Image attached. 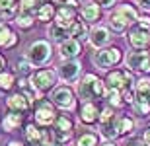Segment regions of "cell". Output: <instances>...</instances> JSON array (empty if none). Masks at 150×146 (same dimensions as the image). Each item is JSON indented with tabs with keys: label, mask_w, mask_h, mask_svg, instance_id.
<instances>
[{
	"label": "cell",
	"mask_w": 150,
	"mask_h": 146,
	"mask_svg": "<svg viewBox=\"0 0 150 146\" xmlns=\"http://www.w3.org/2000/svg\"><path fill=\"white\" fill-rule=\"evenodd\" d=\"M76 94L82 101L101 99V97H105V94H107V84L100 76H96V74H84L82 78L78 80Z\"/></svg>",
	"instance_id": "cell-1"
},
{
	"label": "cell",
	"mask_w": 150,
	"mask_h": 146,
	"mask_svg": "<svg viewBox=\"0 0 150 146\" xmlns=\"http://www.w3.org/2000/svg\"><path fill=\"white\" fill-rule=\"evenodd\" d=\"M139 20V12L133 4H121L117 6V10L109 16V28L113 33H123L131 25H134Z\"/></svg>",
	"instance_id": "cell-2"
},
{
	"label": "cell",
	"mask_w": 150,
	"mask_h": 146,
	"mask_svg": "<svg viewBox=\"0 0 150 146\" xmlns=\"http://www.w3.org/2000/svg\"><path fill=\"white\" fill-rule=\"evenodd\" d=\"M123 61V51L119 47H103V49H96V53L92 55V62L96 64V68L100 70H109V68L117 66Z\"/></svg>",
	"instance_id": "cell-3"
},
{
	"label": "cell",
	"mask_w": 150,
	"mask_h": 146,
	"mask_svg": "<svg viewBox=\"0 0 150 146\" xmlns=\"http://www.w3.org/2000/svg\"><path fill=\"white\" fill-rule=\"evenodd\" d=\"M51 55H53V47H51L49 41H45V39L33 41V43L28 47V51H25V59H28L33 66H43L45 62H49Z\"/></svg>",
	"instance_id": "cell-4"
},
{
	"label": "cell",
	"mask_w": 150,
	"mask_h": 146,
	"mask_svg": "<svg viewBox=\"0 0 150 146\" xmlns=\"http://www.w3.org/2000/svg\"><path fill=\"white\" fill-rule=\"evenodd\" d=\"M57 80H59V72L53 70V68H39L35 70L31 76H29V82L37 92L45 94V92H51L53 88H57Z\"/></svg>",
	"instance_id": "cell-5"
},
{
	"label": "cell",
	"mask_w": 150,
	"mask_h": 146,
	"mask_svg": "<svg viewBox=\"0 0 150 146\" xmlns=\"http://www.w3.org/2000/svg\"><path fill=\"white\" fill-rule=\"evenodd\" d=\"M115 107L107 105L101 109L100 113V121H98V125H100V135L103 136V138H107V140H113V138H117V119H119V115H115V111H113Z\"/></svg>",
	"instance_id": "cell-6"
},
{
	"label": "cell",
	"mask_w": 150,
	"mask_h": 146,
	"mask_svg": "<svg viewBox=\"0 0 150 146\" xmlns=\"http://www.w3.org/2000/svg\"><path fill=\"white\" fill-rule=\"evenodd\" d=\"M105 84L111 90H119V92H127L133 90L134 86V78H133V70H109L105 76Z\"/></svg>",
	"instance_id": "cell-7"
},
{
	"label": "cell",
	"mask_w": 150,
	"mask_h": 146,
	"mask_svg": "<svg viewBox=\"0 0 150 146\" xmlns=\"http://www.w3.org/2000/svg\"><path fill=\"white\" fill-rule=\"evenodd\" d=\"M49 99L53 101L59 109H64V111L76 109V94H74L68 86H57V88H53Z\"/></svg>",
	"instance_id": "cell-8"
},
{
	"label": "cell",
	"mask_w": 150,
	"mask_h": 146,
	"mask_svg": "<svg viewBox=\"0 0 150 146\" xmlns=\"http://www.w3.org/2000/svg\"><path fill=\"white\" fill-rule=\"evenodd\" d=\"M55 103L51 99H41L37 101V105H35V111H33V117H35V123L39 125V127H53V123H55V119L59 117L55 111Z\"/></svg>",
	"instance_id": "cell-9"
},
{
	"label": "cell",
	"mask_w": 150,
	"mask_h": 146,
	"mask_svg": "<svg viewBox=\"0 0 150 146\" xmlns=\"http://www.w3.org/2000/svg\"><path fill=\"white\" fill-rule=\"evenodd\" d=\"M53 140L55 142H61V144H67L70 138H72V133H74V123L72 119L67 117V115H59L53 123Z\"/></svg>",
	"instance_id": "cell-10"
},
{
	"label": "cell",
	"mask_w": 150,
	"mask_h": 146,
	"mask_svg": "<svg viewBox=\"0 0 150 146\" xmlns=\"http://www.w3.org/2000/svg\"><path fill=\"white\" fill-rule=\"evenodd\" d=\"M127 43L137 51H144L150 47V29H144L140 25H131L127 33Z\"/></svg>",
	"instance_id": "cell-11"
},
{
	"label": "cell",
	"mask_w": 150,
	"mask_h": 146,
	"mask_svg": "<svg viewBox=\"0 0 150 146\" xmlns=\"http://www.w3.org/2000/svg\"><path fill=\"white\" fill-rule=\"evenodd\" d=\"M125 64L129 70H139V72L150 74V53L146 51H134L125 56Z\"/></svg>",
	"instance_id": "cell-12"
},
{
	"label": "cell",
	"mask_w": 150,
	"mask_h": 146,
	"mask_svg": "<svg viewBox=\"0 0 150 146\" xmlns=\"http://www.w3.org/2000/svg\"><path fill=\"white\" fill-rule=\"evenodd\" d=\"M59 78L64 82V84H74L80 80V74H82V64L78 61H64L59 66Z\"/></svg>",
	"instance_id": "cell-13"
},
{
	"label": "cell",
	"mask_w": 150,
	"mask_h": 146,
	"mask_svg": "<svg viewBox=\"0 0 150 146\" xmlns=\"http://www.w3.org/2000/svg\"><path fill=\"white\" fill-rule=\"evenodd\" d=\"M88 41L94 49H103L111 43V31L105 25H94L88 33Z\"/></svg>",
	"instance_id": "cell-14"
},
{
	"label": "cell",
	"mask_w": 150,
	"mask_h": 146,
	"mask_svg": "<svg viewBox=\"0 0 150 146\" xmlns=\"http://www.w3.org/2000/svg\"><path fill=\"white\" fill-rule=\"evenodd\" d=\"M78 20V12L74 6H67V4H59L57 6V16L53 22L62 25V28L68 29V33H70V25Z\"/></svg>",
	"instance_id": "cell-15"
},
{
	"label": "cell",
	"mask_w": 150,
	"mask_h": 146,
	"mask_svg": "<svg viewBox=\"0 0 150 146\" xmlns=\"http://www.w3.org/2000/svg\"><path fill=\"white\" fill-rule=\"evenodd\" d=\"M59 55L62 61H76L82 55V43L74 37H68L67 41L59 43Z\"/></svg>",
	"instance_id": "cell-16"
},
{
	"label": "cell",
	"mask_w": 150,
	"mask_h": 146,
	"mask_svg": "<svg viewBox=\"0 0 150 146\" xmlns=\"http://www.w3.org/2000/svg\"><path fill=\"white\" fill-rule=\"evenodd\" d=\"M6 107L10 111H18V113H25L31 107V99H29L23 92H16V94H10L6 97Z\"/></svg>",
	"instance_id": "cell-17"
},
{
	"label": "cell",
	"mask_w": 150,
	"mask_h": 146,
	"mask_svg": "<svg viewBox=\"0 0 150 146\" xmlns=\"http://www.w3.org/2000/svg\"><path fill=\"white\" fill-rule=\"evenodd\" d=\"M100 113H101V109L96 105L94 101H84L78 115H80V121L84 125H94L100 121Z\"/></svg>",
	"instance_id": "cell-18"
},
{
	"label": "cell",
	"mask_w": 150,
	"mask_h": 146,
	"mask_svg": "<svg viewBox=\"0 0 150 146\" xmlns=\"http://www.w3.org/2000/svg\"><path fill=\"white\" fill-rule=\"evenodd\" d=\"M80 18H82L86 23H94L101 18V6L98 2H84L82 8H80Z\"/></svg>",
	"instance_id": "cell-19"
},
{
	"label": "cell",
	"mask_w": 150,
	"mask_h": 146,
	"mask_svg": "<svg viewBox=\"0 0 150 146\" xmlns=\"http://www.w3.org/2000/svg\"><path fill=\"white\" fill-rule=\"evenodd\" d=\"M0 125H2V130H4V133H14V130H18L23 125V113L10 111V109H8V113L4 115V119H2Z\"/></svg>",
	"instance_id": "cell-20"
},
{
	"label": "cell",
	"mask_w": 150,
	"mask_h": 146,
	"mask_svg": "<svg viewBox=\"0 0 150 146\" xmlns=\"http://www.w3.org/2000/svg\"><path fill=\"white\" fill-rule=\"evenodd\" d=\"M18 45V35L6 22H0V49H14Z\"/></svg>",
	"instance_id": "cell-21"
},
{
	"label": "cell",
	"mask_w": 150,
	"mask_h": 146,
	"mask_svg": "<svg viewBox=\"0 0 150 146\" xmlns=\"http://www.w3.org/2000/svg\"><path fill=\"white\" fill-rule=\"evenodd\" d=\"M55 16H57V4L51 2V0H45L43 4L39 6V10L35 12V18H37V22H41V23L53 22Z\"/></svg>",
	"instance_id": "cell-22"
},
{
	"label": "cell",
	"mask_w": 150,
	"mask_h": 146,
	"mask_svg": "<svg viewBox=\"0 0 150 146\" xmlns=\"http://www.w3.org/2000/svg\"><path fill=\"white\" fill-rule=\"evenodd\" d=\"M134 101H150V78H139L133 86Z\"/></svg>",
	"instance_id": "cell-23"
},
{
	"label": "cell",
	"mask_w": 150,
	"mask_h": 146,
	"mask_svg": "<svg viewBox=\"0 0 150 146\" xmlns=\"http://www.w3.org/2000/svg\"><path fill=\"white\" fill-rule=\"evenodd\" d=\"M35 22H37L35 14H31V12H22V10L18 12L16 20H14V23H16L22 31H29V29H33Z\"/></svg>",
	"instance_id": "cell-24"
},
{
	"label": "cell",
	"mask_w": 150,
	"mask_h": 146,
	"mask_svg": "<svg viewBox=\"0 0 150 146\" xmlns=\"http://www.w3.org/2000/svg\"><path fill=\"white\" fill-rule=\"evenodd\" d=\"M133 130H134L133 117H129V115H119V119H117V135L127 136V135H131Z\"/></svg>",
	"instance_id": "cell-25"
},
{
	"label": "cell",
	"mask_w": 150,
	"mask_h": 146,
	"mask_svg": "<svg viewBox=\"0 0 150 146\" xmlns=\"http://www.w3.org/2000/svg\"><path fill=\"white\" fill-rule=\"evenodd\" d=\"M88 25H86V22L84 20H76V22L70 25V37H74V39L78 41H84L86 37H88Z\"/></svg>",
	"instance_id": "cell-26"
},
{
	"label": "cell",
	"mask_w": 150,
	"mask_h": 146,
	"mask_svg": "<svg viewBox=\"0 0 150 146\" xmlns=\"http://www.w3.org/2000/svg\"><path fill=\"white\" fill-rule=\"evenodd\" d=\"M49 37L53 41H57V43H62V41H67L68 37H70V33H68L67 28H62V25H59V23H51L49 28Z\"/></svg>",
	"instance_id": "cell-27"
},
{
	"label": "cell",
	"mask_w": 150,
	"mask_h": 146,
	"mask_svg": "<svg viewBox=\"0 0 150 146\" xmlns=\"http://www.w3.org/2000/svg\"><path fill=\"white\" fill-rule=\"evenodd\" d=\"M16 76L10 70H2L0 72V92H10L14 86H16Z\"/></svg>",
	"instance_id": "cell-28"
},
{
	"label": "cell",
	"mask_w": 150,
	"mask_h": 146,
	"mask_svg": "<svg viewBox=\"0 0 150 146\" xmlns=\"http://www.w3.org/2000/svg\"><path fill=\"white\" fill-rule=\"evenodd\" d=\"M105 99H107V103H109L111 107H121V105H125L123 92H119V90H111V88H107Z\"/></svg>",
	"instance_id": "cell-29"
},
{
	"label": "cell",
	"mask_w": 150,
	"mask_h": 146,
	"mask_svg": "<svg viewBox=\"0 0 150 146\" xmlns=\"http://www.w3.org/2000/svg\"><path fill=\"white\" fill-rule=\"evenodd\" d=\"M98 142H100L98 135H96V133H90V130L82 133V135L76 138V146H98Z\"/></svg>",
	"instance_id": "cell-30"
},
{
	"label": "cell",
	"mask_w": 150,
	"mask_h": 146,
	"mask_svg": "<svg viewBox=\"0 0 150 146\" xmlns=\"http://www.w3.org/2000/svg\"><path fill=\"white\" fill-rule=\"evenodd\" d=\"M16 72L20 76H31L33 74V64L28 59H18L16 61Z\"/></svg>",
	"instance_id": "cell-31"
},
{
	"label": "cell",
	"mask_w": 150,
	"mask_h": 146,
	"mask_svg": "<svg viewBox=\"0 0 150 146\" xmlns=\"http://www.w3.org/2000/svg\"><path fill=\"white\" fill-rule=\"evenodd\" d=\"M18 12H20V2L16 6H10V8H4V10H0V22H14L18 16Z\"/></svg>",
	"instance_id": "cell-32"
},
{
	"label": "cell",
	"mask_w": 150,
	"mask_h": 146,
	"mask_svg": "<svg viewBox=\"0 0 150 146\" xmlns=\"http://www.w3.org/2000/svg\"><path fill=\"white\" fill-rule=\"evenodd\" d=\"M43 2H45V0H20V10L35 14V12L39 10V6L43 4Z\"/></svg>",
	"instance_id": "cell-33"
},
{
	"label": "cell",
	"mask_w": 150,
	"mask_h": 146,
	"mask_svg": "<svg viewBox=\"0 0 150 146\" xmlns=\"http://www.w3.org/2000/svg\"><path fill=\"white\" fill-rule=\"evenodd\" d=\"M133 109L139 117H150V101H133Z\"/></svg>",
	"instance_id": "cell-34"
},
{
	"label": "cell",
	"mask_w": 150,
	"mask_h": 146,
	"mask_svg": "<svg viewBox=\"0 0 150 146\" xmlns=\"http://www.w3.org/2000/svg\"><path fill=\"white\" fill-rule=\"evenodd\" d=\"M137 25H140V28H144V29H150V16H146V14L139 16V20H137Z\"/></svg>",
	"instance_id": "cell-35"
},
{
	"label": "cell",
	"mask_w": 150,
	"mask_h": 146,
	"mask_svg": "<svg viewBox=\"0 0 150 146\" xmlns=\"http://www.w3.org/2000/svg\"><path fill=\"white\" fill-rule=\"evenodd\" d=\"M57 2H59V4H67V6H74V8H76V6H82L86 0H57Z\"/></svg>",
	"instance_id": "cell-36"
},
{
	"label": "cell",
	"mask_w": 150,
	"mask_h": 146,
	"mask_svg": "<svg viewBox=\"0 0 150 146\" xmlns=\"http://www.w3.org/2000/svg\"><path fill=\"white\" fill-rule=\"evenodd\" d=\"M20 0H0V10H4V8H10V6H16Z\"/></svg>",
	"instance_id": "cell-37"
},
{
	"label": "cell",
	"mask_w": 150,
	"mask_h": 146,
	"mask_svg": "<svg viewBox=\"0 0 150 146\" xmlns=\"http://www.w3.org/2000/svg\"><path fill=\"white\" fill-rule=\"evenodd\" d=\"M96 2H98V4L101 6V8H113L117 0H96Z\"/></svg>",
	"instance_id": "cell-38"
},
{
	"label": "cell",
	"mask_w": 150,
	"mask_h": 146,
	"mask_svg": "<svg viewBox=\"0 0 150 146\" xmlns=\"http://www.w3.org/2000/svg\"><path fill=\"white\" fill-rule=\"evenodd\" d=\"M134 2H137V6H140V8L150 10V0H134Z\"/></svg>",
	"instance_id": "cell-39"
},
{
	"label": "cell",
	"mask_w": 150,
	"mask_h": 146,
	"mask_svg": "<svg viewBox=\"0 0 150 146\" xmlns=\"http://www.w3.org/2000/svg\"><path fill=\"white\" fill-rule=\"evenodd\" d=\"M125 146H146V144H144V140H139V138H134V140L127 142Z\"/></svg>",
	"instance_id": "cell-40"
},
{
	"label": "cell",
	"mask_w": 150,
	"mask_h": 146,
	"mask_svg": "<svg viewBox=\"0 0 150 146\" xmlns=\"http://www.w3.org/2000/svg\"><path fill=\"white\" fill-rule=\"evenodd\" d=\"M142 140H144V144H146V146H150V129H146V130H144V136H142Z\"/></svg>",
	"instance_id": "cell-41"
},
{
	"label": "cell",
	"mask_w": 150,
	"mask_h": 146,
	"mask_svg": "<svg viewBox=\"0 0 150 146\" xmlns=\"http://www.w3.org/2000/svg\"><path fill=\"white\" fill-rule=\"evenodd\" d=\"M6 68V59H4V55H0V72Z\"/></svg>",
	"instance_id": "cell-42"
},
{
	"label": "cell",
	"mask_w": 150,
	"mask_h": 146,
	"mask_svg": "<svg viewBox=\"0 0 150 146\" xmlns=\"http://www.w3.org/2000/svg\"><path fill=\"white\" fill-rule=\"evenodd\" d=\"M6 146H25V144H23V142H20V140H10Z\"/></svg>",
	"instance_id": "cell-43"
},
{
	"label": "cell",
	"mask_w": 150,
	"mask_h": 146,
	"mask_svg": "<svg viewBox=\"0 0 150 146\" xmlns=\"http://www.w3.org/2000/svg\"><path fill=\"white\" fill-rule=\"evenodd\" d=\"M45 146H64V144H61V142H55V140H53V142H49V144H45Z\"/></svg>",
	"instance_id": "cell-44"
},
{
	"label": "cell",
	"mask_w": 150,
	"mask_h": 146,
	"mask_svg": "<svg viewBox=\"0 0 150 146\" xmlns=\"http://www.w3.org/2000/svg\"><path fill=\"white\" fill-rule=\"evenodd\" d=\"M101 146H115L113 142H105V144H101Z\"/></svg>",
	"instance_id": "cell-45"
}]
</instances>
